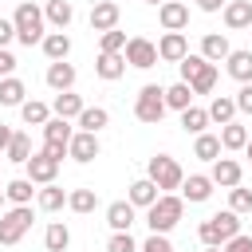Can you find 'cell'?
Instances as JSON below:
<instances>
[{
	"label": "cell",
	"mask_w": 252,
	"mask_h": 252,
	"mask_svg": "<svg viewBox=\"0 0 252 252\" xmlns=\"http://www.w3.org/2000/svg\"><path fill=\"white\" fill-rule=\"evenodd\" d=\"M142 4H165V0H142Z\"/></svg>",
	"instance_id": "db71d44e"
},
{
	"label": "cell",
	"mask_w": 252,
	"mask_h": 252,
	"mask_svg": "<svg viewBox=\"0 0 252 252\" xmlns=\"http://www.w3.org/2000/svg\"><path fill=\"white\" fill-rule=\"evenodd\" d=\"M240 161H232V158H217L213 161V169H209V181L213 185H220V189H236L240 185Z\"/></svg>",
	"instance_id": "4fadbf2b"
},
{
	"label": "cell",
	"mask_w": 252,
	"mask_h": 252,
	"mask_svg": "<svg viewBox=\"0 0 252 252\" xmlns=\"http://www.w3.org/2000/svg\"><path fill=\"white\" fill-rule=\"evenodd\" d=\"M94 75L106 79V83H114V79L126 75V59H122V55H102V51H98V59H94Z\"/></svg>",
	"instance_id": "484cf974"
},
{
	"label": "cell",
	"mask_w": 252,
	"mask_h": 252,
	"mask_svg": "<svg viewBox=\"0 0 252 252\" xmlns=\"http://www.w3.org/2000/svg\"><path fill=\"white\" fill-rule=\"evenodd\" d=\"M71 134H75V126L67 122V118H47L43 122V146H71Z\"/></svg>",
	"instance_id": "ac0fdd59"
},
{
	"label": "cell",
	"mask_w": 252,
	"mask_h": 252,
	"mask_svg": "<svg viewBox=\"0 0 252 252\" xmlns=\"http://www.w3.org/2000/svg\"><path fill=\"white\" fill-rule=\"evenodd\" d=\"M43 244H47V252H67V244H71V228H67L63 220H51L47 232H43Z\"/></svg>",
	"instance_id": "836d02e7"
},
{
	"label": "cell",
	"mask_w": 252,
	"mask_h": 252,
	"mask_svg": "<svg viewBox=\"0 0 252 252\" xmlns=\"http://www.w3.org/2000/svg\"><path fill=\"white\" fill-rule=\"evenodd\" d=\"M189 55V39H185V32H165L161 39H158V59H165V63H181Z\"/></svg>",
	"instance_id": "7c38bea8"
},
{
	"label": "cell",
	"mask_w": 252,
	"mask_h": 252,
	"mask_svg": "<svg viewBox=\"0 0 252 252\" xmlns=\"http://www.w3.org/2000/svg\"><path fill=\"white\" fill-rule=\"evenodd\" d=\"M12 71H16V55H12L8 47H4V51H0V79H8Z\"/></svg>",
	"instance_id": "bcb514c9"
},
{
	"label": "cell",
	"mask_w": 252,
	"mask_h": 252,
	"mask_svg": "<svg viewBox=\"0 0 252 252\" xmlns=\"http://www.w3.org/2000/svg\"><path fill=\"white\" fill-rule=\"evenodd\" d=\"M67 158H75L79 165L94 161L98 158V134H87V130H75L71 134V146H67Z\"/></svg>",
	"instance_id": "30bf717a"
},
{
	"label": "cell",
	"mask_w": 252,
	"mask_h": 252,
	"mask_svg": "<svg viewBox=\"0 0 252 252\" xmlns=\"http://www.w3.org/2000/svg\"><path fill=\"white\" fill-rule=\"evenodd\" d=\"M134 118L146 122V126H158V122L165 118V87L146 83V87L138 91V98H134Z\"/></svg>",
	"instance_id": "277c9868"
},
{
	"label": "cell",
	"mask_w": 252,
	"mask_h": 252,
	"mask_svg": "<svg viewBox=\"0 0 252 252\" xmlns=\"http://www.w3.org/2000/svg\"><path fill=\"white\" fill-rule=\"evenodd\" d=\"M83 106H87V102H83L75 91H63V94H55V102H51V114L71 122V118H79V114H83Z\"/></svg>",
	"instance_id": "603a6c76"
},
{
	"label": "cell",
	"mask_w": 252,
	"mask_h": 252,
	"mask_svg": "<svg viewBox=\"0 0 252 252\" xmlns=\"http://www.w3.org/2000/svg\"><path fill=\"white\" fill-rule=\"evenodd\" d=\"M146 177L158 185V193H169V189H181L185 169H181L169 154H154V158H150V165H146Z\"/></svg>",
	"instance_id": "5b68a950"
},
{
	"label": "cell",
	"mask_w": 252,
	"mask_h": 252,
	"mask_svg": "<svg viewBox=\"0 0 252 252\" xmlns=\"http://www.w3.org/2000/svg\"><path fill=\"white\" fill-rule=\"evenodd\" d=\"M24 94H28V87L16 75L0 79V106H24Z\"/></svg>",
	"instance_id": "e575fe53"
},
{
	"label": "cell",
	"mask_w": 252,
	"mask_h": 252,
	"mask_svg": "<svg viewBox=\"0 0 252 252\" xmlns=\"http://www.w3.org/2000/svg\"><path fill=\"white\" fill-rule=\"evenodd\" d=\"M232 102H236V110H240V114H252V83H244V87L232 94Z\"/></svg>",
	"instance_id": "ee69618b"
},
{
	"label": "cell",
	"mask_w": 252,
	"mask_h": 252,
	"mask_svg": "<svg viewBox=\"0 0 252 252\" xmlns=\"http://www.w3.org/2000/svg\"><path fill=\"white\" fill-rule=\"evenodd\" d=\"M209 197H213V181H209V173H189V177L181 181V201L201 205V201H209Z\"/></svg>",
	"instance_id": "9a60e30c"
},
{
	"label": "cell",
	"mask_w": 252,
	"mask_h": 252,
	"mask_svg": "<svg viewBox=\"0 0 252 252\" xmlns=\"http://www.w3.org/2000/svg\"><path fill=\"white\" fill-rule=\"evenodd\" d=\"M32 193H35V185L28 177H12L4 185V201H12V205H32Z\"/></svg>",
	"instance_id": "d6a6232c"
},
{
	"label": "cell",
	"mask_w": 252,
	"mask_h": 252,
	"mask_svg": "<svg viewBox=\"0 0 252 252\" xmlns=\"http://www.w3.org/2000/svg\"><path fill=\"white\" fill-rule=\"evenodd\" d=\"M213 87H217V63H201L197 75L189 79V91L193 94H213Z\"/></svg>",
	"instance_id": "4dcf8cb0"
},
{
	"label": "cell",
	"mask_w": 252,
	"mask_h": 252,
	"mask_svg": "<svg viewBox=\"0 0 252 252\" xmlns=\"http://www.w3.org/2000/svg\"><path fill=\"white\" fill-rule=\"evenodd\" d=\"M158 24H161L165 32H185L189 8H185L181 0H165V4H158Z\"/></svg>",
	"instance_id": "8fae6325"
},
{
	"label": "cell",
	"mask_w": 252,
	"mask_h": 252,
	"mask_svg": "<svg viewBox=\"0 0 252 252\" xmlns=\"http://www.w3.org/2000/svg\"><path fill=\"white\" fill-rule=\"evenodd\" d=\"M158 197H161V193H158V185H154L150 177H138V181H130V193H126V201H130L134 209H150Z\"/></svg>",
	"instance_id": "d6986e66"
},
{
	"label": "cell",
	"mask_w": 252,
	"mask_h": 252,
	"mask_svg": "<svg viewBox=\"0 0 252 252\" xmlns=\"http://www.w3.org/2000/svg\"><path fill=\"white\" fill-rule=\"evenodd\" d=\"M220 248H224V252H252V236H248V232H236V236H232L228 244H220Z\"/></svg>",
	"instance_id": "f6af8a7d"
},
{
	"label": "cell",
	"mask_w": 252,
	"mask_h": 252,
	"mask_svg": "<svg viewBox=\"0 0 252 252\" xmlns=\"http://www.w3.org/2000/svg\"><path fill=\"white\" fill-rule=\"evenodd\" d=\"M217 138H220V150H244L252 134H248V126L228 122V126H220V134H217Z\"/></svg>",
	"instance_id": "83f0119b"
},
{
	"label": "cell",
	"mask_w": 252,
	"mask_h": 252,
	"mask_svg": "<svg viewBox=\"0 0 252 252\" xmlns=\"http://www.w3.org/2000/svg\"><path fill=\"white\" fill-rule=\"evenodd\" d=\"M205 252H224V248H205Z\"/></svg>",
	"instance_id": "11a10c76"
},
{
	"label": "cell",
	"mask_w": 252,
	"mask_h": 252,
	"mask_svg": "<svg viewBox=\"0 0 252 252\" xmlns=\"http://www.w3.org/2000/svg\"><path fill=\"white\" fill-rule=\"evenodd\" d=\"M224 4H228V0H197V8H201V12H220Z\"/></svg>",
	"instance_id": "681fc988"
},
{
	"label": "cell",
	"mask_w": 252,
	"mask_h": 252,
	"mask_svg": "<svg viewBox=\"0 0 252 252\" xmlns=\"http://www.w3.org/2000/svg\"><path fill=\"white\" fill-rule=\"evenodd\" d=\"M236 232H240V217H236L232 209L213 213V217H209V220H201V228H197V236H201V244H205V248H220V244H228Z\"/></svg>",
	"instance_id": "7a4b0ae2"
},
{
	"label": "cell",
	"mask_w": 252,
	"mask_h": 252,
	"mask_svg": "<svg viewBox=\"0 0 252 252\" xmlns=\"http://www.w3.org/2000/svg\"><path fill=\"white\" fill-rule=\"evenodd\" d=\"M205 126H209V110H205V106L181 110V130H185V134H205Z\"/></svg>",
	"instance_id": "f35d334b"
},
{
	"label": "cell",
	"mask_w": 252,
	"mask_h": 252,
	"mask_svg": "<svg viewBox=\"0 0 252 252\" xmlns=\"http://www.w3.org/2000/svg\"><path fill=\"white\" fill-rule=\"evenodd\" d=\"M224 67H228V75L244 87V83H252V51H244V47H232L228 51V59H224Z\"/></svg>",
	"instance_id": "e0dca14e"
},
{
	"label": "cell",
	"mask_w": 252,
	"mask_h": 252,
	"mask_svg": "<svg viewBox=\"0 0 252 252\" xmlns=\"http://www.w3.org/2000/svg\"><path fill=\"white\" fill-rule=\"evenodd\" d=\"M106 224H110V232H130V224H134V205H130V201H110V205H106Z\"/></svg>",
	"instance_id": "ffe728a7"
},
{
	"label": "cell",
	"mask_w": 252,
	"mask_h": 252,
	"mask_svg": "<svg viewBox=\"0 0 252 252\" xmlns=\"http://www.w3.org/2000/svg\"><path fill=\"white\" fill-rule=\"evenodd\" d=\"M43 20L51 24V28H67L71 20H75V8H71V0H47V8H43Z\"/></svg>",
	"instance_id": "d4e9b609"
},
{
	"label": "cell",
	"mask_w": 252,
	"mask_h": 252,
	"mask_svg": "<svg viewBox=\"0 0 252 252\" xmlns=\"http://www.w3.org/2000/svg\"><path fill=\"white\" fill-rule=\"evenodd\" d=\"M244 154H248V158H252V138H248V146H244Z\"/></svg>",
	"instance_id": "816d5d0a"
},
{
	"label": "cell",
	"mask_w": 252,
	"mask_h": 252,
	"mask_svg": "<svg viewBox=\"0 0 252 252\" xmlns=\"http://www.w3.org/2000/svg\"><path fill=\"white\" fill-rule=\"evenodd\" d=\"M193 106V91H189V83H173V87H165V110H189Z\"/></svg>",
	"instance_id": "1f68e13d"
},
{
	"label": "cell",
	"mask_w": 252,
	"mask_h": 252,
	"mask_svg": "<svg viewBox=\"0 0 252 252\" xmlns=\"http://www.w3.org/2000/svg\"><path fill=\"white\" fill-rule=\"evenodd\" d=\"M122 59L126 67H138V71H150L158 63V43H150L146 35H130L126 47H122Z\"/></svg>",
	"instance_id": "52a82bcc"
},
{
	"label": "cell",
	"mask_w": 252,
	"mask_h": 252,
	"mask_svg": "<svg viewBox=\"0 0 252 252\" xmlns=\"http://www.w3.org/2000/svg\"><path fill=\"white\" fill-rule=\"evenodd\" d=\"M0 213H4V189H0Z\"/></svg>",
	"instance_id": "f5cc1de1"
},
{
	"label": "cell",
	"mask_w": 252,
	"mask_h": 252,
	"mask_svg": "<svg viewBox=\"0 0 252 252\" xmlns=\"http://www.w3.org/2000/svg\"><path fill=\"white\" fill-rule=\"evenodd\" d=\"M67 209L71 213H94L98 209V193L94 189H71L67 193Z\"/></svg>",
	"instance_id": "74e56055"
},
{
	"label": "cell",
	"mask_w": 252,
	"mask_h": 252,
	"mask_svg": "<svg viewBox=\"0 0 252 252\" xmlns=\"http://www.w3.org/2000/svg\"><path fill=\"white\" fill-rule=\"evenodd\" d=\"M228 209L240 217V213H252V189H244V185H236V189H228Z\"/></svg>",
	"instance_id": "60d3db41"
},
{
	"label": "cell",
	"mask_w": 252,
	"mask_h": 252,
	"mask_svg": "<svg viewBox=\"0 0 252 252\" xmlns=\"http://www.w3.org/2000/svg\"><path fill=\"white\" fill-rule=\"evenodd\" d=\"M205 110H209V122H220V126L236 122V102H232V94H213V102H209Z\"/></svg>",
	"instance_id": "cb8c5ba5"
},
{
	"label": "cell",
	"mask_w": 252,
	"mask_h": 252,
	"mask_svg": "<svg viewBox=\"0 0 252 252\" xmlns=\"http://www.w3.org/2000/svg\"><path fill=\"white\" fill-rule=\"evenodd\" d=\"M24 169H28V181H32V185H55L59 161H51V158L39 150V154H32V158H28V165H24Z\"/></svg>",
	"instance_id": "9c48e42d"
},
{
	"label": "cell",
	"mask_w": 252,
	"mask_h": 252,
	"mask_svg": "<svg viewBox=\"0 0 252 252\" xmlns=\"http://www.w3.org/2000/svg\"><path fill=\"white\" fill-rule=\"evenodd\" d=\"M32 228V205H12L0 213V244L12 248L24 240V232Z\"/></svg>",
	"instance_id": "8992f818"
},
{
	"label": "cell",
	"mask_w": 252,
	"mask_h": 252,
	"mask_svg": "<svg viewBox=\"0 0 252 252\" xmlns=\"http://www.w3.org/2000/svg\"><path fill=\"white\" fill-rule=\"evenodd\" d=\"M228 51H232V43H228V35L224 32H209V35H201V59L205 63H220V59H228Z\"/></svg>",
	"instance_id": "5bb4252c"
},
{
	"label": "cell",
	"mask_w": 252,
	"mask_h": 252,
	"mask_svg": "<svg viewBox=\"0 0 252 252\" xmlns=\"http://www.w3.org/2000/svg\"><path fill=\"white\" fill-rule=\"evenodd\" d=\"M20 118H24L28 126H43V122L51 118V106H47V102H39V98H24V106H20Z\"/></svg>",
	"instance_id": "d590c367"
},
{
	"label": "cell",
	"mask_w": 252,
	"mask_h": 252,
	"mask_svg": "<svg viewBox=\"0 0 252 252\" xmlns=\"http://www.w3.org/2000/svg\"><path fill=\"white\" fill-rule=\"evenodd\" d=\"M12 28H16V39H20L24 47H32V43H43V35H47L43 8H39V4H32V0H24V4L12 12Z\"/></svg>",
	"instance_id": "6da1fadb"
},
{
	"label": "cell",
	"mask_w": 252,
	"mask_h": 252,
	"mask_svg": "<svg viewBox=\"0 0 252 252\" xmlns=\"http://www.w3.org/2000/svg\"><path fill=\"white\" fill-rule=\"evenodd\" d=\"M12 134H16V130H12V126H4V122H0V154H4V150H8V142H12Z\"/></svg>",
	"instance_id": "f907efd6"
},
{
	"label": "cell",
	"mask_w": 252,
	"mask_h": 252,
	"mask_svg": "<svg viewBox=\"0 0 252 252\" xmlns=\"http://www.w3.org/2000/svg\"><path fill=\"white\" fill-rule=\"evenodd\" d=\"M43 154H47L51 161H59V165H63V158H67V150H63V146H43Z\"/></svg>",
	"instance_id": "c3c4849f"
},
{
	"label": "cell",
	"mask_w": 252,
	"mask_h": 252,
	"mask_svg": "<svg viewBox=\"0 0 252 252\" xmlns=\"http://www.w3.org/2000/svg\"><path fill=\"white\" fill-rule=\"evenodd\" d=\"M106 252H138V240H134L130 232H110Z\"/></svg>",
	"instance_id": "b9f144b4"
},
{
	"label": "cell",
	"mask_w": 252,
	"mask_h": 252,
	"mask_svg": "<svg viewBox=\"0 0 252 252\" xmlns=\"http://www.w3.org/2000/svg\"><path fill=\"white\" fill-rule=\"evenodd\" d=\"M122 47H126V32L114 28V32H102L98 35V51L102 55H122Z\"/></svg>",
	"instance_id": "ab89813d"
},
{
	"label": "cell",
	"mask_w": 252,
	"mask_h": 252,
	"mask_svg": "<svg viewBox=\"0 0 252 252\" xmlns=\"http://www.w3.org/2000/svg\"><path fill=\"white\" fill-rule=\"evenodd\" d=\"M138 252H173V244H169V236H161V232H150L146 240H142V248Z\"/></svg>",
	"instance_id": "7bdbcfd3"
},
{
	"label": "cell",
	"mask_w": 252,
	"mask_h": 252,
	"mask_svg": "<svg viewBox=\"0 0 252 252\" xmlns=\"http://www.w3.org/2000/svg\"><path fill=\"white\" fill-rule=\"evenodd\" d=\"M118 20H122V8L114 4V0H94L91 4V32H114L118 28Z\"/></svg>",
	"instance_id": "ba28073f"
},
{
	"label": "cell",
	"mask_w": 252,
	"mask_h": 252,
	"mask_svg": "<svg viewBox=\"0 0 252 252\" xmlns=\"http://www.w3.org/2000/svg\"><path fill=\"white\" fill-rule=\"evenodd\" d=\"M35 205H39L43 213H59V209L67 205V193H63L59 185H43V189L35 193Z\"/></svg>",
	"instance_id": "8d00e7d4"
},
{
	"label": "cell",
	"mask_w": 252,
	"mask_h": 252,
	"mask_svg": "<svg viewBox=\"0 0 252 252\" xmlns=\"http://www.w3.org/2000/svg\"><path fill=\"white\" fill-rule=\"evenodd\" d=\"M220 12H224V24H228L232 32H240V28H252V0H228Z\"/></svg>",
	"instance_id": "44dd1931"
},
{
	"label": "cell",
	"mask_w": 252,
	"mask_h": 252,
	"mask_svg": "<svg viewBox=\"0 0 252 252\" xmlns=\"http://www.w3.org/2000/svg\"><path fill=\"white\" fill-rule=\"evenodd\" d=\"M220 154H224V150H220V138H217V134H209V130H205V134H197V142H193V158H201V161H209V165H213Z\"/></svg>",
	"instance_id": "f546056e"
},
{
	"label": "cell",
	"mask_w": 252,
	"mask_h": 252,
	"mask_svg": "<svg viewBox=\"0 0 252 252\" xmlns=\"http://www.w3.org/2000/svg\"><path fill=\"white\" fill-rule=\"evenodd\" d=\"M43 79H47V87H51V91H59V94H63V91H71V87H75V79H79V75H75V63L59 59V63H51V67H47V75H43Z\"/></svg>",
	"instance_id": "2e32d148"
},
{
	"label": "cell",
	"mask_w": 252,
	"mask_h": 252,
	"mask_svg": "<svg viewBox=\"0 0 252 252\" xmlns=\"http://www.w3.org/2000/svg\"><path fill=\"white\" fill-rule=\"evenodd\" d=\"M39 47H43V55H47L51 63H59V59L71 55V35H67V32H47Z\"/></svg>",
	"instance_id": "7402d4cb"
},
{
	"label": "cell",
	"mask_w": 252,
	"mask_h": 252,
	"mask_svg": "<svg viewBox=\"0 0 252 252\" xmlns=\"http://www.w3.org/2000/svg\"><path fill=\"white\" fill-rule=\"evenodd\" d=\"M35 150H32V138L24 134V130H16L12 134V142H8V150H4V158L8 161H16V165H28V158H32Z\"/></svg>",
	"instance_id": "f1b7e54d"
},
{
	"label": "cell",
	"mask_w": 252,
	"mask_h": 252,
	"mask_svg": "<svg viewBox=\"0 0 252 252\" xmlns=\"http://www.w3.org/2000/svg\"><path fill=\"white\" fill-rule=\"evenodd\" d=\"M12 39H16V28H12V20H0V51H4Z\"/></svg>",
	"instance_id": "7dc6e473"
},
{
	"label": "cell",
	"mask_w": 252,
	"mask_h": 252,
	"mask_svg": "<svg viewBox=\"0 0 252 252\" xmlns=\"http://www.w3.org/2000/svg\"><path fill=\"white\" fill-rule=\"evenodd\" d=\"M75 122H79V130H87V134H98L102 126H110V110H106V106H83V114H79Z\"/></svg>",
	"instance_id": "4316f807"
},
{
	"label": "cell",
	"mask_w": 252,
	"mask_h": 252,
	"mask_svg": "<svg viewBox=\"0 0 252 252\" xmlns=\"http://www.w3.org/2000/svg\"><path fill=\"white\" fill-rule=\"evenodd\" d=\"M181 213H185V201L177 197V193H161L150 209H146V224H150V232H169L177 220H181Z\"/></svg>",
	"instance_id": "3957f363"
}]
</instances>
